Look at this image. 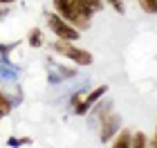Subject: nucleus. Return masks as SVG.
<instances>
[{
    "mask_svg": "<svg viewBox=\"0 0 157 148\" xmlns=\"http://www.w3.org/2000/svg\"><path fill=\"white\" fill-rule=\"evenodd\" d=\"M16 79H18V67L11 65L7 56H2V61H0V81H16Z\"/></svg>",
    "mask_w": 157,
    "mask_h": 148,
    "instance_id": "nucleus-6",
    "label": "nucleus"
},
{
    "mask_svg": "<svg viewBox=\"0 0 157 148\" xmlns=\"http://www.w3.org/2000/svg\"><path fill=\"white\" fill-rule=\"evenodd\" d=\"M112 105H115L112 101H101V99H99V101H97L94 105H92L90 110H94V117H97V121H101V119H103L105 115H110V112L115 110Z\"/></svg>",
    "mask_w": 157,
    "mask_h": 148,
    "instance_id": "nucleus-8",
    "label": "nucleus"
},
{
    "mask_svg": "<svg viewBox=\"0 0 157 148\" xmlns=\"http://www.w3.org/2000/svg\"><path fill=\"white\" fill-rule=\"evenodd\" d=\"M148 146H153V148H157V132L153 137H148Z\"/></svg>",
    "mask_w": 157,
    "mask_h": 148,
    "instance_id": "nucleus-18",
    "label": "nucleus"
},
{
    "mask_svg": "<svg viewBox=\"0 0 157 148\" xmlns=\"http://www.w3.org/2000/svg\"><path fill=\"white\" fill-rule=\"evenodd\" d=\"M148 146V135H144L141 130L132 132V139H130V148H144Z\"/></svg>",
    "mask_w": 157,
    "mask_h": 148,
    "instance_id": "nucleus-11",
    "label": "nucleus"
},
{
    "mask_svg": "<svg viewBox=\"0 0 157 148\" xmlns=\"http://www.w3.org/2000/svg\"><path fill=\"white\" fill-rule=\"evenodd\" d=\"M130 139H132V130L128 128H119L117 135L110 139V144L115 148H130Z\"/></svg>",
    "mask_w": 157,
    "mask_h": 148,
    "instance_id": "nucleus-7",
    "label": "nucleus"
},
{
    "mask_svg": "<svg viewBox=\"0 0 157 148\" xmlns=\"http://www.w3.org/2000/svg\"><path fill=\"white\" fill-rule=\"evenodd\" d=\"M119 128H121V117L112 110L110 115H105L101 119V130H99V139H101V144H110V139L117 135Z\"/></svg>",
    "mask_w": 157,
    "mask_h": 148,
    "instance_id": "nucleus-4",
    "label": "nucleus"
},
{
    "mask_svg": "<svg viewBox=\"0 0 157 148\" xmlns=\"http://www.w3.org/2000/svg\"><path fill=\"white\" fill-rule=\"evenodd\" d=\"M16 47H18V43H2L0 45V56H9V52H13Z\"/></svg>",
    "mask_w": 157,
    "mask_h": 148,
    "instance_id": "nucleus-15",
    "label": "nucleus"
},
{
    "mask_svg": "<svg viewBox=\"0 0 157 148\" xmlns=\"http://www.w3.org/2000/svg\"><path fill=\"white\" fill-rule=\"evenodd\" d=\"M2 117H5V112H2V110H0V119H2Z\"/></svg>",
    "mask_w": 157,
    "mask_h": 148,
    "instance_id": "nucleus-21",
    "label": "nucleus"
},
{
    "mask_svg": "<svg viewBox=\"0 0 157 148\" xmlns=\"http://www.w3.org/2000/svg\"><path fill=\"white\" fill-rule=\"evenodd\" d=\"M45 23H47V29L52 32L56 38L72 40V43H76V40L81 38V32H78L74 25H70L65 18H61L56 11H49V13H45Z\"/></svg>",
    "mask_w": 157,
    "mask_h": 148,
    "instance_id": "nucleus-3",
    "label": "nucleus"
},
{
    "mask_svg": "<svg viewBox=\"0 0 157 148\" xmlns=\"http://www.w3.org/2000/svg\"><path fill=\"white\" fill-rule=\"evenodd\" d=\"M137 5L146 13H157V0H137Z\"/></svg>",
    "mask_w": 157,
    "mask_h": 148,
    "instance_id": "nucleus-12",
    "label": "nucleus"
},
{
    "mask_svg": "<svg viewBox=\"0 0 157 148\" xmlns=\"http://www.w3.org/2000/svg\"><path fill=\"white\" fill-rule=\"evenodd\" d=\"M83 97H85V92H83V90H81V92H76L72 99H70V105H78V103L83 101Z\"/></svg>",
    "mask_w": 157,
    "mask_h": 148,
    "instance_id": "nucleus-16",
    "label": "nucleus"
},
{
    "mask_svg": "<svg viewBox=\"0 0 157 148\" xmlns=\"http://www.w3.org/2000/svg\"><path fill=\"white\" fill-rule=\"evenodd\" d=\"M52 5H54V11L59 13L61 18H65L70 25H74L78 32L88 29L92 25L94 11L88 9L81 0H52Z\"/></svg>",
    "mask_w": 157,
    "mask_h": 148,
    "instance_id": "nucleus-1",
    "label": "nucleus"
},
{
    "mask_svg": "<svg viewBox=\"0 0 157 148\" xmlns=\"http://www.w3.org/2000/svg\"><path fill=\"white\" fill-rule=\"evenodd\" d=\"M155 132H157V128H155Z\"/></svg>",
    "mask_w": 157,
    "mask_h": 148,
    "instance_id": "nucleus-22",
    "label": "nucleus"
},
{
    "mask_svg": "<svg viewBox=\"0 0 157 148\" xmlns=\"http://www.w3.org/2000/svg\"><path fill=\"white\" fill-rule=\"evenodd\" d=\"M52 49L59 56H63V59L72 61L76 67H90L92 63H94V56H92V52H88V49L83 47H76L72 40H63V38H56L52 43Z\"/></svg>",
    "mask_w": 157,
    "mask_h": 148,
    "instance_id": "nucleus-2",
    "label": "nucleus"
},
{
    "mask_svg": "<svg viewBox=\"0 0 157 148\" xmlns=\"http://www.w3.org/2000/svg\"><path fill=\"white\" fill-rule=\"evenodd\" d=\"M105 92H108V85H99V88L92 90V92H85L83 101L78 103V105H74V115H78V117L88 115L92 105H94V103L99 101V99H103V97H105Z\"/></svg>",
    "mask_w": 157,
    "mask_h": 148,
    "instance_id": "nucleus-5",
    "label": "nucleus"
},
{
    "mask_svg": "<svg viewBox=\"0 0 157 148\" xmlns=\"http://www.w3.org/2000/svg\"><path fill=\"white\" fill-rule=\"evenodd\" d=\"M81 2H83L85 7H88V9H92L94 13L103 9V0H81Z\"/></svg>",
    "mask_w": 157,
    "mask_h": 148,
    "instance_id": "nucleus-14",
    "label": "nucleus"
},
{
    "mask_svg": "<svg viewBox=\"0 0 157 148\" xmlns=\"http://www.w3.org/2000/svg\"><path fill=\"white\" fill-rule=\"evenodd\" d=\"M103 5H110L117 13H121V16L126 13V5H124V0H103Z\"/></svg>",
    "mask_w": 157,
    "mask_h": 148,
    "instance_id": "nucleus-13",
    "label": "nucleus"
},
{
    "mask_svg": "<svg viewBox=\"0 0 157 148\" xmlns=\"http://www.w3.org/2000/svg\"><path fill=\"white\" fill-rule=\"evenodd\" d=\"M7 146H20V139H16V137H9V139H7Z\"/></svg>",
    "mask_w": 157,
    "mask_h": 148,
    "instance_id": "nucleus-17",
    "label": "nucleus"
},
{
    "mask_svg": "<svg viewBox=\"0 0 157 148\" xmlns=\"http://www.w3.org/2000/svg\"><path fill=\"white\" fill-rule=\"evenodd\" d=\"M13 2H18V0H0V5H7V7L13 5Z\"/></svg>",
    "mask_w": 157,
    "mask_h": 148,
    "instance_id": "nucleus-20",
    "label": "nucleus"
},
{
    "mask_svg": "<svg viewBox=\"0 0 157 148\" xmlns=\"http://www.w3.org/2000/svg\"><path fill=\"white\" fill-rule=\"evenodd\" d=\"M27 43H29V47H43L45 38H43V32L38 29V27H34V29L29 32V36H27Z\"/></svg>",
    "mask_w": 157,
    "mask_h": 148,
    "instance_id": "nucleus-9",
    "label": "nucleus"
},
{
    "mask_svg": "<svg viewBox=\"0 0 157 148\" xmlns=\"http://www.w3.org/2000/svg\"><path fill=\"white\" fill-rule=\"evenodd\" d=\"M13 105H16V103H13V99L7 94L2 88H0V110H2L5 115H9V112L13 110Z\"/></svg>",
    "mask_w": 157,
    "mask_h": 148,
    "instance_id": "nucleus-10",
    "label": "nucleus"
},
{
    "mask_svg": "<svg viewBox=\"0 0 157 148\" xmlns=\"http://www.w3.org/2000/svg\"><path fill=\"white\" fill-rule=\"evenodd\" d=\"M34 142H32V137H23L20 139V146H32Z\"/></svg>",
    "mask_w": 157,
    "mask_h": 148,
    "instance_id": "nucleus-19",
    "label": "nucleus"
}]
</instances>
